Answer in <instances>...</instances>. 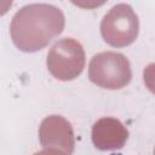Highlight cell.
Masks as SVG:
<instances>
[{"label":"cell","mask_w":155,"mask_h":155,"mask_svg":"<svg viewBox=\"0 0 155 155\" xmlns=\"http://www.w3.org/2000/svg\"><path fill=\"white\" fill-rule=\"evenodd\" d=\"M154 153H155V149H154Z\"/></svg>","instance_id":"9c48e42d"},{"label":"cell","mask_w":155,"mask_h":155,"mask_svg":"<svg viewBox=\"0 0 155 155\" xmlns=\"http://www.w3.org/2000/svg\"><path fill=\"white\" fill-rule=\"evenodd\" d=\"M91 138L93 145L99 150H117L125 145L128 132L120 120L102 117L93 124Z\"/></svg>","instance_id":"8992f818"},{"label":"cell","mask_w":155,"mask_h":155,"mask_svg":"<svg viewBox=\"0 0 155 155\" xmlns=\"http://www.w3.org/2000/svg\"><path fill=\"white\" fill-rule=\"evenodd\" d=\"M75 6L84 10H94L97 7L103 6L108 0H70Z\"/></svg>","instance_id":"ba28073f"},{"label":"cell","mask_w":155,"mask_h":155,"mask_svg":"<svg viewBox=\"0 0 155 155\" xmlns=\"http://www.w3.org/2000/svg\"><path fill=\"white\" fill-rule=\"evenodd\" d=\"M64 24V15L58 7L48 4H30L15 13L10 34L17 48L23 52H36L58 36Z\"/></svg>","instance_id":"6da1fadb"},{"label":"cell","mask_w":155,"mask_h":155,"mask_svg":"<svg viewBox=\"0 0 155 155\" xmlns=\"http://www.w3.org/2000/svg\"><path fill=\"white\" fill-rule=\"evenodd\" d=\"M139 31L138 16L127 4L113 6L101 22L103 40L113 47H125L134 42Z\"/></svg>","instance_id":"3957f363"},{"label":"cell","mask_w":155,"mask_h":155,"mask_svg":"<svg viewBox=\"0 0 155 155\" xmlns=\"http://www.w3.org/2000/svg\"><path fill=\"white\" fill-rule=\"evenodd\" d=\"M39 139L42 153L71 154L74 151V131L68 120L59 115L45 117L39 127Z\"/></svg>","instance_id":"5b68a950"},{"label":"cell","mask_w":155,"mask_h":155,"mask_svg":"<svg viewBox=\"0 0 155 155\" xmlns=\"http://www.w3.org/2000/svg\"><path fill=\"white\" fill-rule=\"evenodd\" d=\"M46 64L51 75L57 80H74L85 68L84 47L75 39L63 38L51 47L47 53Z\"/></svg>","instance_id":"277c9868"},{"label":"cell","mask_w":155,"mask_h":155,"mask_svg":"<svg viewBox=\"0 0 155 155\" xmlns=\"http://www.w3.org/2000/svg\"><path fill=\"white\" fill-rule=\"evenodd\" d=\"M143 80L147 88L155 94V63L148 64L143 70Z\"/></svg>","instance_id":"52a82bcc"},{"label":"cell","mask_w":155,"mask_h":155,"mask_svg":"<svg viewBox=\"0 0 155 155\" xmlns=\"http://www.w3.org/2000/svg\"><path fill=\"white\" fill-rule=\"evenodd\" d=\"M90 80L107 90H120L130 84L132 70L128 59L119 52L107 51L94 54L88 64Z\"/></svg>","instance_id":"7a4b0ae2"}]
</instances>
